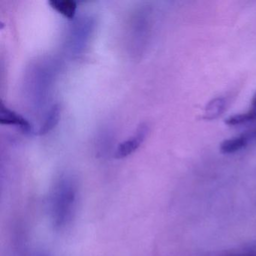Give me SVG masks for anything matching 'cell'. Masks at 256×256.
Here are the masks:
<instances>
[{
  "label": "cell",
  "mask_w": 256,
  "mask_h": 256,
  "mask_svg": "<svg viewBox=\"0 0 256 256\" xmlns=\"http://www.w3.org/2000/svg\"><path fill=\"white\" fill-rule=\"evenodd\" d=\"M77 198V190L70 178L60 180L54 191L52 198V214L55 226L64 227L72 216Z\"/></svg>",
  "instance_id": "cell-1"
},
{
  "label": "cell",
  "mask_w": 256,
  "mask_h": 256,
  "mask_svg": "<svg viewBox=\"0 0 256 256\" xmlns=\"http://www.w3.org/2000/svg\"><path fill=\"white\" fill-rule=\"evenodd\" d=\"M148 132L149 126L145 122L140 124L138 127L134 136L118 145L115 152V157L116 158H124L136 152L148 137Z\"/></svg>",
  "instance_id": "cell-2"
},
{
  "label": "cell",
  "mask_w": 256,
  "mask_h": 256,
  "mask_svg": "<svg viewBox=\"0 0 256 256\" xmlns=\"http://www.w3.org/2000/svg\"><path fill=\"white\" fill-rule=\"evenodd\" d=\"M0 122L4 125L16 126L26 133H30L32 131V125L28 120L5 107L2 104L0 109Z\"/></svg>",
  "instance_id": "cell-3"
},
{
  "label": "cell",
  "mask_w": 256,
  "mask_h": 256,
  "mask_svg": "<svg viewBox=\"0 0 256 256\" xmlns=\"http://www.w3.org/2000/svg\"><path fill=\"white\" fill-rule=\"evenodd\" d=\"M227 100L224 97H217L206 104L204 114V119L214 120L220 118L227 108Z\"/></svg>",
  "instance_id": "cell-4"
},
{
  "label": "cell",
  "mask_w": 256,
  "mask_h": 256,
  "mask_svg": "<svg viewBox=\"0 0 256 256\" xmlns=\"http://www.w3.org/2000/svg\"><path fill=\"white\" fill-rule=\"evenodd\" d=\"M248 142L250 140L247 138L246 136L242 134L241 136L224 140L220 144V150L224 154H234L245 148L248 145Z\"/></svg>",
  "instance_id": "cell-5"
},
{
  "label": "cell",
  "mask_w": 256,
  "mask_h": 256,
  "mask_svg": "<svg viewBox=\"0 0 256 256\" xmlns=\"http://www.w3.org/2000/svg\"><path fill=\"white\" fill-rule=\"evenodd\" d=\"M49 4L54 10L70 20L76 16L77 4L72 0H50Z\"/></svg>",
  "instance_id": "cell-6"
},
{
  "label": "cell",
  "mask_w": 256,
  "mask_h": 256,
  "mask_svg": "<svg viewBox=\"0 0 256 256\" xmlns=\"http://www.w3.org/2000/svg\"><path fill=\"white\" fill-rule=\"evenodd\" d=\"M256 120V113L254 110L250 109L244 113L236 114L232 115L226 120V125L229 126H236L244 125Z\"/></svg>",
  "instance_id": "cell-7"
},
{
  "label": "cell",
  "mask_w": 256,
  "mask_h": 256,
  "mask_svg": "<svg viewBox=\"0 0 256 256\" xmlns=\"http://www.w3.org/2000/svg\"><path fill=\"white\" fill-rule=\"evenodd\" d=\"M60 110L58 104H54L48 114L47 118L40 130V134H44L52 131L59 122Z\"/></svg>",
  "instance_id": "cell-8"
},
{
  "label": "cell",
  "mask_w": 256,
  "mask_h": 256,
  "mask_svg": "<svg viewBox=\"0 0 256 256\" xmlns=\"http://www.w3.org/2000/svg\"><path fill=\"white\" fill-rule=\"evenodd\" d=\"M248 140H256V128H252L250 131L244 133Z\"/></svg>",
  "instance_id": "cell-9"
},
{
  "label": "cell",
  "mask_w": 256,
  "mask_h": 256,
  "mask_svg": "<svg viewBox=\"0 0 256 256\" xmlns=\"http://www.w3.org/2000/svg\"><path fill=\"white\" fill-rule=\"evenodd\" d=\"M250 109L254 110L256 113V92L254 94V96H253L252 100V106L250 108Z\"/></svg>",
  "instance_id": "cell-10"
}]
</instances>
